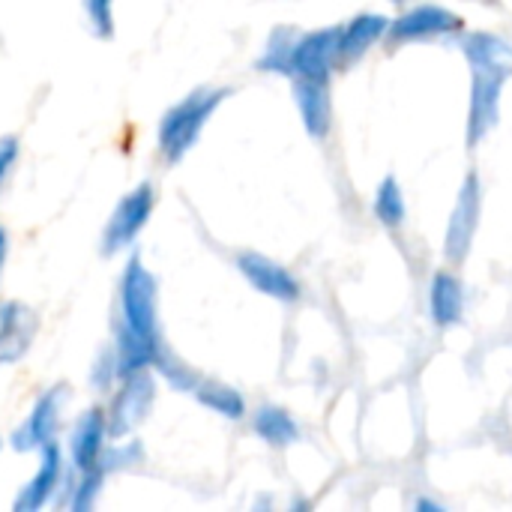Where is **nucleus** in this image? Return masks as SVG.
I'll return each instance as SVG.
<instances>
[{
    "mask_svg": "<svg viewBox=\"0 0 512 512\" xmlns=\"http://www.w3.org/2000/svg\"><path fill=\"white\" fill-rule=\"evenodd\" d=\"M111 327L132 333L153 351L165 348L162 327H159V285L138 252H132L129 261L123 264L120 285H117V312Z\"/></svg>",
    "mask_w": 512,
    "mask_h": 512,
    "instance_id": "nucleus-1",
    "label": "nucleus"
},
{
    "mask_svg": "<svg viewBox=\"0 0 512 512\" xmlns=\"http://www.w3.org/2000/svg\"><path fill=\"white\" fill-rule=\"evenodd\" d=\"M153 207H156V189H153V183L144 180V183L132 186L117 201V207L111 210V216H108V222L102 228V240H99L102 255L105 258H114L120 252H126L138 240V234L147 228V222L153 216Z\"/></svg>",
    "mask_w": 512,
    "mask_h": 512,
    "instance_id": "nucleus-3",
    "label": "nucleus"
},
{
    "mask_svg": "<svg viewBox=\"0 0 512 512\" xmlns=\"http://www.w3.org/2000/svg\"><path fill=\"white\" fill-rule=\"evenodd\" d=\"M225 99H228L225 87H198L162 114L156 144H159V153L168 165L183 162V156L195 147L207 120L216 114V108Z\"/></svg>",
    "mask_w": 512,
    "mask_h": 512,
    "instance_id": "nucleus-2",
    "label": "nucleus"
},
{
    "mask_svg": "<svg viewBox=\"0 0 512 512\" xmlns=\"http://www.w3.org/2000/svg\"><path fill=\"white\" fill-rule=\"evenodd\" d=\"M0 447H3V444H0Z\"/></svg>",
    "mask_w": 512,
    "mask_h": 512,
    "instance_id": "nucleus-27",
    "label": "nucleus"
},
{
    "mask_svg": "<svg viewBox=\"0 0 512 512\" xmlns=\"http://www.w3.org/2000/svg\"><path fill=\"white\" fill-rule=\"evenodd\" d=\"M252 426H255V435L261 441L273 444V447H288V444H294L300 438V429H297L294 417L285 408H276V405L258 408Z\"/></svg>",
    "mask_w": 512,
    "mask_h": 512,
    "instance_id": "nucleus-18",
    "label": "nucleus"
},
{
    "mask_svg": "<svg viewBox=\"0 0 512 512\" xmlns=\"http://www.w3.org/2000/svg\"><path fill=\"white\" fill-rule=\"evenodd\" d=\"M465 27V21L444 9V6H414L408 12H402L393 27H390V42H414V39H429V36H447V33H459Z\"/></svg>",
    "mask_w": 512,
    "mask_h": 512,
    "instance_id": "nucleus-11",
    "label": "nucleus"
},
{
    "mask_svg": "<svg viewBox=\"0 0 512 512\" xmlns=\"http://www.w3.org/2000/svg\"><path fill=\"white\" fill-rule=\"evenodd\" d=\"M39 318L30 306L18 300L0 303V369L15 366L33 345Z\"/></svg>",
    "mask_w": 512,
    "mask_h": 512,
    "instance_id": "nucleus-10",
    "label": "nucleus"
},
{
    "mask_svg": "<svg viewBox=\"0 0 512 512\" xmlns=\"http://www.w3.org/2000/svg\"><path fill=\"white\" fill-rule=\"evenodd\" d=\"M237 270L243 273V279L258 288L261 294L273 297V300H282V303H291L300 297V285L297 279L276 261L258 255V252H240L237 255Z\"/></svg>",
    "mask_w": 512,
    "mask_h": 512,
    "instance_id": "nucleus-12",
    "label": "nucleus"
},
{
    "mask_svg": "<svg viewBox=\"0 0 512 512\" xmlns=\"http://www.w3.org/2000/svg\"><path fill=\"white\" fill-rule=\"evenodd\" d=\"M192 396H195L204 408H210L213 414H219V417H225V420H240V417L246 414L243 396H240L234 387L222 384V381L198 378V384L192 387Z\"/></svg>",
    "mask_w": 512,
    "mask_h": 512,
    "instance_id": "nucleus-17",
    "label": "nucleus"
},
{
    "mask_svg": "<svg viewBox=\"0 0 512 512\" xmlns=\"http://www.w3.org/2000/svg\"><path fill=\"white\" fill-rule=\"evenodd\" d=\"M294 99H297V111H300L309 135L324 138L327 129H330V90H327V81L294 75Z\"/></svg>",
    "mask_w": 512,
    "mask_h": 512,
    "instance_id": "nucleus-15",
    "label": "nucleus"
},
{
    "mask_svg": "<svg viewBox=\"0 0 512 512\" xmlns=\"http://www.w3.org/2000/svg\"><path fill=\"white\" fill-rule=\"evenodd\" d=\"M339 33H342V27H327V30L297 36V42L291 48V75L327 81L330 69L336 66Z\"/></svg>",
    "mask_w": 512,
    "mask_h": 512,
    "instance_id": "nucleus-9",
    "label": "nucleus"
},
{
    "mask_svg": "<svg viewBox=\"0 0 512 512\" xmlns=\"http://www.w3.org/2000/svg\"><path fill=\"white\" fill-rule=\"evenodd\" d=\"M471 66H504L512 69V48L495 33H471L462 42Z\"/></svg>",
    "mask_w": 512,
    "mask_h": 512,
    "instance_id": "nucleus-19",
    "label": "nucleus"
},
{
    "mask_svg": "<svg viewBox=\"0 0 512 512\" xmlns=\"http://www.w3.org/2000/svg\"><path fill=\"white\" fill-rule=\"evenodd\" d=\"M84 18L96 39H114L117 21H114V0H81Z\"/></svg>",
    "mask_w": 512,
    "mask_h": 512,
    "instance_id": "nucleus-23",
    "label": "nucleus"
},
{
    "mask_svg": "<svg viewBox=\"0 0 512 512\" xmlns=\"http://www.w3.org/2000/svg\"><path fill=\"white\" fill-rule=\"evenodd\" d=\"M108 444H111L108 414H105L102 405H93L72 426V435H69V465L78 474H87V471L99 468L102 453H105Z\"/></svg>",
    "mask_w": 512,
    "mask_h": 512,
    "instance_id": "nucleus-7",
    "label": "nucleus"
},
{
    "mask_svg": "<svg viewBox=\"0 0 512 512\" xmlns=\"http://www.w3.org/2000/svg\"><path fill=\"white\" fill-rule=\"evenodd\" d=\"M153 402H156V381H153L150 369L120 378V384L111 390V402L105 408L111 441H126L150 417Z\"/></svg>",
    "mask_w": 512,
    "mask_h": 512,
    "instance_id": "nucleus-4",
    "label": "nucleus"
},
{
    "mask_svg": "<svg viewBox=\"0 0 512 512\" xmlns=\"http://www.w3.org/2000/svg\"><path fill=\"white\" fill-rule=\"evenodd\" d=\"M105 477H108V474H105L102 468H93V471H87V474H78L75 492H72V498H69V510L84 512L90 510V507H96L99 492H102V486H105Z\"/></svg>",
    "mask_w": 512,
    "mask_h": 512,
    "instance_id": "nucleus-22",
    "label": "nucleus"
},
{
    "mask_svg": "<svg viewBox=\"0 0 512 512\" xmlns=\"http://www.w3.org/2000/svg\"><path fill=\"white\" fill-rule=\"evenodd\" d=\"M18 159H21V141L15 135H3L0 138V192L9 183V174L15 171Z\"/></svg>",
    "mask_w": 512,
    "mask_h": 512,
    "instance_id": "nucleus-25",
    "label": "nucleus"
},
{
    "mask_svg": "<svg viewBox=\"0 0 512 512\" xmlns=\"http://www.w3.org/2000/svg\"><path fill=\"white\" fill-rule=\"evenodd\" d=\"M294 42H297V33H291V30H276V33L270 36V45H267L264 57L258 60V66H261V69H270V72H285V75H291V48H294Z\"/></svg>",
    "mask_w": 512,
    "mask_h": 512,
    "instance_id": "nucleus-21",
    "label": "nucleus"
},
{
    "mask_svg": "<svg viewBox=\"0 0 512 512\" xmlns=\"http://www.w3.org/2000/svg\"><path fill=\"white\" fill-rule=\"evenodd\" d=\"M63 402H66V384H54V387L42 390L39 399L33 402L30 414L12 432V438H9L12 450H18V453H39L42 447L54 444L57 432H60Z\"/></svg>",
    "mask_w": 512,
    "mask_h": 512,
    "instance_id": "nucleus-5",
    "label": "nucleus"
},
{
    "mask_svg": "<svg viewBox=\"0 0 512 512\" xmlns=\"http://www.w3.org/2000/svg\"><path fill=\"white\" fill-rule=\"evenodd\" d=\"M510 69L504 66H474V93L468 111V141L477 144L498 120V102Z\"/></svg>",
    "mask_w": 512,
    "mask_h": 512,
    "instance_id": "nucleus-8",
    "label": "nucleus"
},
{
    "mask_svg": "<svg viewBox=\"0 0 512 512\" xmlns=\"http://www.w3.org/2000/svg\"><path fill=\"white\" fill-rule=\"evenodd\" d=\"M480 222V183L474 174L465 177L456 210L450 216V228H447V258L450 261H465L468 249H471V237L477 231Z\"/></svg>",
    "mask_w": 512,
    "mask_h": 512,
    "instance_id": "nucleus-13",
    "label": "nucleus"
},
{
    "mask_svg": "<svg viewBox=\"0 0 512 512\" xmlns=\"http://www.w3.org/2000/svg\"><path fill=\"white\" fill-rule=\"evenodd\" d=\"M42 459H39V468L36 474L18 489L15 501H12V510L15 512H36L42 510L45 504H54L60 486H63V477H66V456L60 450V444H48L39 450Z\"/></svg>",
    "mask_w": 512,
    "mask_h": 512,
    "instance_id": "nucleus-6",
    "label": "nucleus"
},
{
    "mask_svg": "<svg viewBox=\"0 0 512 512\" xmlns=\"http://www.w3.org/2000/svg\"><path fill=\"white\" fill-rule=\"evenodd\" d=\"M429 303H432V318H435V324H438V327H453V324L462 318V306H465L462 282H459L453 273H438V276L432 279Z\"/></svg>",
    "mask_w": 512,
    "mask_h": 512,
    "instance_id": "nucleus-16",
    "label": "nucleus"
},
{
    "mask_svg": "<svg viewBox=\"0 0 512 512\" xmlns=\"http://www.w3.org/2000/svg\"><path fill=\"white\" fill-rule=\"evenodd\" d=\"M90 384L99 390V393H111L117 384H120V369H117V354H114V348L108 345L99 357H96V363H93V372H90Z\"/></svg>",
    "mask_w": 512,
    "mask_h": 512,
    "instance_id": "nucleus-24",
    "label": "nucleus"
},
{
    "mask_svg": "<svg viewBox=\"0 0 512 512\" xmlns=\"http://www.w3.org/2000/svg\"><path fill=\"white\" fill-rule=\"evenodd\" d=\"M387 33V18L366 12L348 21L339 33V48H336V66H351L357 63L381 36Z\"/></svg>",
    "mask_w": 512,
    "mask_h": 512,
    "instance_id": "nucleus-14",
    "label": "nucleus"
},
{
    "mask_svg": "<svg viewBox=\"0 0 512 512\" xmlns=\"http://www.w3.org/2000/svg\"><path fill=\"white\" fill-rule=\"evenodd\" d=\"M375 213H378V219H381L387 228H396V225L405 219V198H402V189H399L396 177H384V183L378 186Z\"/></svg>",
    "mask_w": 512,
    "mask_h": 512,
    "instance_id": "nucleus-20",
    "label": "nucleus"
},
{
    "mask_svg": "<svg viewBox=\"0 0 512 512\" xmlns=\"http://www.w3.org/2000/svg\"><path fill=\"white\" fill-rule=\"evenodd\" d=\"M6 258H9V234H6V228L0 225V279H3V267H6Z\"/></svg>",
    "mask_w": 512,
    "mask_h": 512,
    "instance_id": "nucleus-26",
    "label": "nucleus"
}]
</instances>
